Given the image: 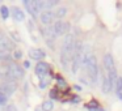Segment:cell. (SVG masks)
<instances>
[{
	"label": "cell",
	"instance_id": "obj_5",
	"mask_svg": "<svg viewBox=\"0 0 122 111\" xmlns=\"http://www.w3.org/2000/svg\"><path fill=\"white\" fill-rule=\"evenodd\" d=\"M54 18H55V13L53 11H43L40 14V20L45 26H50L54 22Z\"/></svg>",
	"mask_w": 122,
	"mask_h": 111
},
{
	"label": "cell",
	"instance_id": "obj_3",
	"mask_svg": "<svg viewBox=\"0 0 122 111\" xmlns=\"http://www.w3.org/2000/svg\"><path fill=\"white\" fill-rule=\"evenodd\" d=\"M53 29H54L55 37H62V35L70 34V24L68 22H64V21H61V20H58L56 22H54Z\"/></svg>",
	"mask_w": 122,
	"mask_h": 111
},
{
	"label": "cell",
	"instance_id": "obj_18",
	"mask_svg": "<svg viewBox=\"0 0 122 111\" xmlns=\"http://www.w3.org/2000/svg\"><path fill=\"white\" fill-rule=\"evenodd\" d=\"M42 111H51L54 108V103L53 101H45V102L42 103Z\"/></svg>",
	"mask_w": 122,
	"mask_h": 111
},
{
	"label": "cell",
	"instance_id": "obj_23",
	"mask_svg": "<svg viewBox=\"0 0 122 111\" xmlns=\"http://www.w3.org/2000/svg\"><path fill=\"white\" fill-rule=\"evenodd\" d=\"M58 85L61 88H66V81L63 79H61V77H58Z\"/></svg>",
	"mask_w": 122,
	"mask_h": 111
},
{
	"label": "cell",
	"instance_id": "obj_21",
	"mask_svg": "<svg viewBox=\"0 0 122 111\" xmlns=\"http://www.w3.org/2000/svg\"><path fill=\"white\" fill-rule=\"evenodd\" d=\"M3 110H4V111H17V108H16V106H15L13 103H9V105L4 106Z\"/></svg>",
	"mask_w": 122,
	"mask_h": 111
},
{
	"label": "cell",
	"instance_id": "obj_6",
	"mask_svg": "<svg viewBox=\"0 0 122 111\" xmlns=\"http://www.w3.org/2000/svg\"><path fill=\"white\" fill-rule=\"evenodd\" d=\"M49 71H50V67H49V64L46 63V61H38L37 65H36V74H37L38 77H46V74L49 73Z\"/></svg>",
	"mask_w": 122,
	"mask_h": 111
},
{
	"label": "cell",
	"instance_id": "obj_16",
	"mask_svg": "<svg viewBox=\"0 0 122 111\" xmlns=\"http://www.w3.org/2000/svg\"><path fill=\"white\" fill-rule=\"evenodd\" d=\"M54 13H55V18H63L67 14V8L66 7H59Z\"/></svg>",
	"mask_w": 122,
	"mask_h": 111
},
{
	"label": "cell",
	"instance_id": "obj_1",
	"mask_svg": "<svg viewBox=\"0 0 122 111\" xmlns=\"http://www.w3.org/2000/svg\"><path fill=\"white\" fill-rule=\"evenodd\" d=\"M84 69L87 71V76L89 79V81L92 84H96L98 79V64H97V59L95 55H91L87 59V63L84 65Z\"/></svg>",
	"mask_w": 122,
	"mask_h": 111
},
{
	"label": "cell",
	"instance_id": "obj_8",
	"mask_svg": "<svg viewBox=\"0 0 122 111\" xmlns=\"http://www.w3.org/2000/svg\"><path fill=\"white\" fill-rule=\"evenodd\" d=\"M13 47H15L13 42H12V41L9 39L8 37L3 35V37L0 38V52H1V51H5V52H11V51L13 50Z\"/></svg>",
	"mask_w": 122,
	"mask_h": 111
},
{
	"label": "cell",
	"instance_id": "obj_7",
	"mask_svg": "<svg viewBox=\"0 0 122 111\" xmlns=\"http://www.w3.org/2000/svg\"><path fill=\"white\" fill-rule=\"evenodd\" d=\"M24 5L25 8H26V11L30 13V16L33 17H37L38 14H40V8H38L37 5V1H30V0H25L24 1Z\"/></svg>",
	"mask_w": 122,
	"mask_h": 111
},
{
	"label": "cell",
	"instance_id": "obj_27",
	"mask_svg": "<svg viewBox=\"0 0 122 111\" xmlns=\"http://www.w3.org/2000/svg\"><path fill=\"white\" fill-rule=\"evenodd\" d=\"M36 111H42V108H37V110H36Z\"/></svg>",
	"mask_w": 122,
	"mask_h": 111
},
{
	"label": "cell",
	"instance_id": "obj_17",
	"mask_svg": "<svg viewBox=\"0 0 122 111\" xmlns=\"http://www.w3.org/2000/svg\"><path fill=\"white\" fill-rule=\"evenodd\" d=\"M55 5H58V1H55V0L43 1V11H51V8H54Z\"/></svg>",
	"mask_w": 122,
	"mask_h": 111
},
{
	"label": "cell",
	"instance_id": "obj_25",
	"mask_svg": "<svg viewBox=\"0 0 122 111\" xmlns=\"http://www.w3.org/2000/svg\"><path fill=\"white\" fill-rule=\"evenodd\" d=\"M50 97L54 98V99H55V98H58V92H56V89H53L50 92Z\"/></svg>",
	"mask_w": 122,
	"mask_h": 111
},
{
	"label": "cell",
	"instance_id": "obj_26",
	"mask_svg": "<svg viewBox=\"0 0 122 111\" xmlns=\"http://www.w3.org/2000/svg\"><path fill=\"white\" fill-rule=\"evenodd\" d=\"M29 65H30L29 61H24V67H25V68H29Z\"/></svg>",
	"mask_w": 122,
	"mask_h": 111
},
{
	"label": "cell",
	"instance_id": "obj_19",
	"mask_svg": "<svg viewBox=\"0 0 122 111\" xmlns=\"http://www.w3.org/2000/svg\"><path fill=\"white\" fill-rule=\"evenodd\" d=\"M0 13H1L3 18H8V16H9V9H8V7L1 5V7H0Z\"/></svg>",
	"mask_w": 122,
	"mask_h": 111
},
{
	"label": "cell",
	"instance_id": "obj_9",
	"mask_svg": "<svg viewBox=\"0 0 122 111\" xmlns=\"http://www.w3.org/2000/svg\"><path fill=\"white\" fill-rule=\"evenodd\" d=\"M42 35L45 37V39H46V42L49 43V46L50 47H53V42H54V39H55V34H54V29H53V26H46V28H43L42 29Z\"/></svg>",
	"mask_w": 122,
	"mask_h": 111
},
{
	"label": "cell",
	"instance_id": "obj_14",
	"mask_svg": "<svg viewBox=\"0 0 122 111\" xmlns=\"http://www.w3.org/2000/svg\"><path fill=\"white\" fill-rule=\"evenodd\" d=\"M114 90H116V94L119 99H122V77H118L116 81V86H114Z\"/></svg>",
	"mask_w": 122,
	"mask_h": 111
},
{
	"label": "cell",
	"instance_id": "obj_10",
	"mask_svg": "<svg viewBox=\"0 0 122 111\" xmlns=\"http://www.w3.org/2000/svg\"><path fill=\"white\" fill-rule=\"evenodd\" d=\"M11 13H12V17H13L17 22H21V21H24V20H25L24 11H22L21 8H19V7H12V8H11Z\"/></svg>",
	"mask_w": 122,
	"mask_h": 111
},
{
	"label": "cell",
	"instance_id": "obj_20",
	"mask_svg": "<svg viewBox=\"0 0 122 111\" xmlns=\"http://www.w3.org/2000/svg\"><path fill=\"white\" fill-rule=\"evenodd\" d=\"M47 84H49V79L42 77V79H41V81H40V88H41V89H45V88L47 86Z\"/></svg>",
	"mask_w": 122,
	"mask_h": 111
},
{
	"label": "cell",
	"instance_id": "obj_2",
	"mask_svg": "<svg viewBox=\"0 0 122 111\" xmlns=\"http://www.w3.org/2000/svg\"><path fill=\"white\" fill-rule=\"evenodd\" d=\"M75 46H76V39H75V35L71 34V33H70V34H67V35H64L61 54H64V55H68V56H71V58H74Z\"/></svg>",
	"mask_w": 122,
	"mask_h": 111
},
{
	"label": "cell",
	"instance_id": "obj_4",
	"mask_svg": "<svg viewBox=\"0 0 122 111\" xmlns=\"http://www.w3.org/2000/svg\"><path fill=\"white\" fill-rule=\"evenodd\" d=\"M17 90V81H1L0 82V93L4 95H12Z\"/></svg>",
	"mask_w": 122,
	"mask_h": 111
},
{
	"label": "cell",
	"instance_id": "obj_12",
	"mask_svg": "<svg viewBox=\"0 0 122 111\" xmlns=\"http://www.w3.org/2000/svg\"><path fill=\"white\" fill-rule=\"evenodd\" d=\"M29 56H30V59H33V60L40 61L41 59H43L46 56V54L43 52L41 48H30L29 50Z\"/></svg>",
	"mask_w": 122,
	"mask_h": 111
},
{
	"label": "cell",
	"instance_id": "obj_24",
	"mask_svg": "<svg viewBox=\"0 0 122 111\" xmlns=\"http://www.w3.org/2000/svg\"><path fill=\"white\" fill-rule=\"evenodd\" d=\"M21 56H22V52H21L20 50H16V51H15V54H13V58H15V59H20Z\"/></svg>",
	"mask_w": 122,
	"mask_h": 111
},
{
	"label": "cell",
	"instance_id": "obj_13",
	"mask_svg": "<svg viewBox=\"0 0 122 111\" xmlns=\"http://www.w3.org/2000/svg\"><path fill=\"white\" fill-rule=\"evenodd\" d=\"M101 90H102L104 93H110L112 90V86H110V82H109V79L106 74H102L101 76Z\"/></svg>",
	"mask_w": 122,
	"mask_h": 111
},
{
	"label": "cell",
	"instance_id": "obj_22",
	"mask_svg": "<svg viewBox=\"0 0 122 111\" xmlns=\"http://www.w3.org/2000/svg\"><path fill=\"white\" fill-rule=\"evenodd\" d=\"M7 102V95H4L3 93H0V106H3Z\"/></svg>",
	"mask_w": 122,
	"mask_h": 111
},
{
	"label": "cell",
	"instance_id": "obj_15",
	"mask_svg": "<svg viewBox=\"0 0 122 111\" xmlns=\"http://www.w3.org/2000/svg\"><path fill=\"white\" fill-rule=\"evenodd\" d=\"M85 107H87L88 110H91V111H104L102 108L100 107V105L96 102V101H92V102L87 103V106H85Z\"/></svg>",
	"mask_w": 122,
	"mask_h": 111
},
{
	"label": "cell",
	"instance_id": "obj_11",
	"mask_svg": "<svg viewBox=\"0 0 122 111\" xmlns=\"http://www.w3.org/2000/svg\"><path fill=\"white\" fill-rule=\"evenodd\" d=\"M104 68H105L106 72L116 69V65H114V59H113V56H112L110 54H105V56H104Z\"/></svg>",
	"mask_w": 122,
	"mask_h": 111
}]
</instances>
